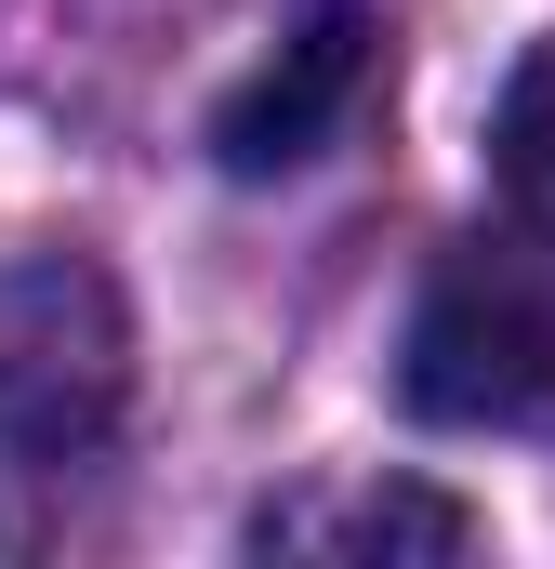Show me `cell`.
<instances>
[{
	"instance_id": "obj_1",
	"label": "cell",
	"mask_w": 555,
	"mask_h": 569,
	"mask_svg": "<svg viewBox=\"0 0 555 569\" xmlns=\"http://www.w3.org/2000/svg\"><path fill=\"white\" fill-rule=\"evenodd\" d=\"M397 398L423 425H490V437H543L555 425V291L529 266H503L490 239L450 252L411 305L397 345Z\"/></svg>"
},
{
	"instance_id": "obj_2",
	"label": "cell",
	"mask_w": 555,
	"mask_h": 569,
	"mask_svg": "<svg viewBox=\"0 0 555 569\" xmlns=\"http://www.w3.org/2000/svg\"><path fill=\"white\" fill-rule=\"evenodd\" d=\"M120 398H133V318H120L107 266L27 252L0 279V450L80 463V450H107Z\"/></svg>"
},
{
	"instance_id": "obj_3",
	"label": "cell",
	"mask_w": 555,
	"mask_h": 569,
	"mask_svg": "<svg viewBox=\"0 0 555 569\" xmlns=\"http://www.w3.org/2000/svg\"><path fill=\"white\" fill-rule=\"evenodd\" d=\"M357 80H371V13H357V0H317L265 67L225 93V120H212L225 172H291V159H317V146L344 133Z\"/></svg>"
},
{
	"instance_id": "obj_4",
	"label": "cell",
	"mask_w": 555,
	"mask_h": 569,
	"mask_svg": "<svg viewBox=\"0 0 555 569\" xmlns=\"http://www.w3.org/2000/svg\"><path fill=\"white\" fill-rule=\"evenodd\" d=\"M265 557H476V517L450 490H411V477H357V490H304L252 530Z\"/></svg>"
},
{
	"instance_id": "obj_5",
	"label": "cell",
	"mask_w": 555,
	"mask_h": 569,
	"mask_svg": "<svg viewBox=\"0 0 555 569\" xmlns=\"http://www.w3.org/2000/svg\"><path fill=\"white\" fill-rule=\"evenodd\" d=\"M503 159H516V199L555 226V120H543V93H516V120H503Z\"/></svg>"
},
{
	"instance_id": "obj_6",
	"label": "cell",
	"mask_w": 555,
	"mask_h": 569,
	"mask_svg": "<svg viewBox=\"0 0 555 569\" xmlns=\"http://www.w3.org/2000/svg\"><path fill=\"white\" fill-rule=\"evenodd\" d=\"M0 543H13V517H0Z\"/></svg>"
}]
</instances>
